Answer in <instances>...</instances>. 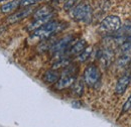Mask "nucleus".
<instances>
[{
	"mask_svg": "<svg viewBox=\"0 0 131 127\" xmlns=\"http://www.w3.org/2000/svg\"><path fill=\"white\" fill-rule=\"evenodd\" d=\"M73 40H74L73 35H66L52 45V47L50 48V51L56 56H60V59H61L68 50V48Z\"/></svg>",
	"mask_w": 131,
	"mask_h": 127,
	"instance_id": "nucleus-6",
	"label": "nucleus"
},
{
	"mask_svg": "<svg viewBox=\"0 0 131 127\" xmlns=\"http://www.w3.org/2000/svg\"><path fill=\"white\" fill-rule=\"evenodd\" d=\"M119 49H120L121 55H126V56L131 57V35L127 36L125 40L122 41V44L119 47Z\"/></svg>",
	"mask_w": 131,
	"mask_h": 127,
	"instance_id": "nucleus-15",
	"label": "nucleus"
},
{
	"mask_svg": "<svg viewBox=\"0 0 131 127\" xmlns=\"http://www.w3.org/2000/svg\"><path fill=\"white\" fill-rule=\"evenodd\" d=\"M70 14L76 21L89 23L92 19V7L88 1L83 0L70 10Z\"/></svg>",
	"mask_w": 131,
	"mask_h": 127,
	"instance_id": "nucleus-2",
	"label": "nucleus"
},
{
	"mask_svg": "<svg viewBox=\"0 0 131 127\" xmlns=\"http://www.w3.org/2000/svg\"><path fill=\"white\" fill-rule=\"evenodd\" d=\"M79 2H80V0H66L65 2H64V9H65L66 11H70Z\"/></svg>",
	"mask_w": 131,
	"mask_h": 127,
	"instance_id": "nucleus-19",
	"label": "nucleus"
},
{
	"mask_svg": "<svg viewBox=\"0 0 131 127\" xmlns=\"http://www.w3.org/2000/svg\"><path fill=\"white\" fill-rule=\"evenodd\" d=\"M122 23L120 17L117 15H109L105 17L99 25V31L114 32L121 28Z\"/></svg>",
	"mask_w": 131,
	"mask_h": 127,
	"instance_id": "nucleus-5",
	"label": "nucleus"
},
{
	"mask_svg": "<svg viewBox=\"0 0 131 127\" xmlns=\"http://www.w3.org/2000/svg\"><path fill=\"white\" fill-rule=\"evenodd\" d=\"M52 14V8L50 6H42L38 9H36L34 12H33V19L35 18H39V17H45V16H48Z\"/></svg>",
	"mask_w": 131,
	"mask_h": 127,
	"instance_id": "nucleus-14",
	"label": "nucleus"
},
{
	"mask_svg": "<svg viewBox=\"0 0 131 127\" xmlns=\"http://www.w3.org/2000/svg\"><path fill=\"white\" fill-rule=\"evenodd\" d=\"M59 1H60V2H65L66 0H59Z\"/></svg>",
	"mask_w": 131,
	"mask_h": 127,
	"instance_id": "nucleus-22",
	"label": "nucleus"
},
{
	"mask_svg": "<svg viewBox=\"0 0 131 127\" xmlns=\"http://www.w3.org/2000/svg\"><path fill=\"white\" fill-rule=\"evenodd\" d=\"M101 80V72L95 65H89L84 72V82L87 86L94 88Z\"/></svg>",
	"mask_w": 131,
	"mask_h": 127,
	"instance_id": "nucleus-4",
	"label": "nucleus"
},
{
	"mask_svg": "<svg viewBox=\"0 0 131 127\" xmlns=\"http://www.w3.org/2000/svg\"><path fill=\"white\" fill-rule=\"evenodd\" d=\"M40 0H21L20 1V7H28V6H32L36 2H38Z\"/></svg>",
	"mask_w": 131,
	"mask_h": 127,
	"instance_id": "nucleus-20",
	"label": "nucleus"
},
{
	"mask_svg": "<svg viewBox=\"0 0 131 127\" xmlns=\"http://www.w3.org/2000/svg\"><path fill=\"white\" fill-rule=\"evenodd\" d=\"M20 1L21 0H13V1H10V2L3 4L0 7V11L2 13H9V12L15 10L20 6Z\"/></svg>",
	"mask_w": 131,
	"mask_h": 127,
	"instance_id": "nucleus-13",
	"label": "nucleus"
},
{
	"mask_svg": "<svg viewBox=\"0 0 131 127\" xmlns=\"http://www.w3.org/2000/svg\"><path fill=\"white\" fill-rule=\"evenodd\" d=\"M71 87H72L73 93L76 96L81 97L83 95V93H84V82H83L82 80H79V81L76 80Z\"/></svg>",
	"mask_w": 131,
	"mask_h": 127,
	"instance_id": "nucleus-16",
	"label": "nucleus"
},
{
	"mask_svg": "<svg viewBox=\"0 0 131 127\" xmlns=\"http://www.w3.org/2000/svg\"><path fill=\"white\" fill-rule=\"evenodd\" d=\"M70 64H71V60H70L69 58H67V57H62L61 59H59L56 63L53 64L52 70H58V69H60V68H66V67H68Z\"/></svg>",
	"mask_w": 131,
	"mask_h": 127,
	"instance_id": "nucleus-17",
	"label": "nucleus"
},
{
	"mask_svg": "<svg viewBox=\"0 0 131 127\" xmlns=\"http://www.w3.org/2000/svg\"><path fill=\"white\" fill-rule=\"evenodd\" d=\"M62 24H63L62 22H59L56 20H50L45 25H42L41 27H39L36 30L31 32L29 39L33 40V41H42L45 39H48L56 32L61 31L63 29Z\"/></svg>",
	"mask_w": 131,
	"mask_h": 127,
	"instance_id": "nucleus-1",
	"label": "nucleus"
},
{
	"mask_svg": "<svg viewBox=\"0 0 131 127\" xmlns=\"http://www.w3.org/2000/svg\"><path fill=\"white\" fill-rule=\"evenodd\" d=\"M131 83V75L130 74H125L123 75L120 79L117 81L116 87H115V93L117 95H122L125 93L127 87Z\"/></svg>",
	"mask_w": 131,
	"mask_h": 127,
	"instance_id": "nucleus-8",
	"label": "nucleus"
},
{
	"mask_svg": "<svg viewBox=\"0 0 131 127\" xmlns=\"http://www.w3.org/2000/svg\"><path fill=\"white\" fill-rule=\"evenodd\" d=\"M60 79V74L57 72V70H49L45 73L42 80L46 84H56L58 80Z\"/></svg>",
	"mask_w": 131,
	"mask_h": 127,
	"instance_id": "nucleus-12",
	"label": "nucleus"
},
{
	"mask_svg": "<svg viewBox=\"0 0 131 127\" xmlns=\"http://www.w3.org/2000/svg\"><path fill=\"white\" fill-rule=\"evenodd\" d=\"M114 57V54H113V50L111 48H106L104 49H102L99 54V62L101 64V66L103 68H108L110 66V64L112 62V59Z\"/></svg>",
	"mask_w": 131,
	"mask_h": 127,
	"instance_id": "nucleus-9",
	"label": "nucleus"
},
{
	"mask_svg": "<svg viewBox=\"0 0 131 127\" xmlns=\"http://www.w3.org/2000/svg\"><path fill=\"white\" fill-rule=\"evenodd\" d=\"M52 15H53V14H50V15L45 16V17H39V18L33 19L32 22H30V24L26 27V30L28 32H32V31H34V30H36L37 28L41 27L42 25H45L46 23H48L49 21H50Z\"/></svg>",
	"mask_w": 131,
	"mask_h": 127,
	"instance_id": "nucleus-10",
	"label": "nucleus"
},
{
	"mask_svg": "<svg viewBox=\"0 0 131 127\" xmlns=\"http://www.w3.org/2000/svg\"><path fill=\"white\" fill-rule=\"evenodd\" d=\"M131 109V95L129 96V98L127 99V101L124 103L123 105V108H122V114L128 112Z\"/></svg>",
	"mask_w": 131,
	"mask_h": 127,
	"instance_id": "nucleus-21",
	"label": "nucleus"
},
{
	"mask_svg": "<svg viewBox=\"0 0 131 127\" xmlns=\"http://www.w3.org/2000/svg\"><path fill=\"white\" fill-rule=\"evenodd\" d=\"M87 47H88L87 41H86L85 39H80V40H78L77 43H75V44L71 47V48H70L69 51H68V54H69V56H78V55H80Z\"/></svg>",
	"mask_w": 131,
	"mask_h": 127,
	"instance_id": "nucleus-11",
	"label": "nucleus"
},
{
	"mask_svg": "<svg viewBox=\"0 0 131 127\" xmlns=\"http://www.w3.org/2000/svg\"><path fill=\"white\" fill-rule=\"evenodd\" d=\"M77 73H78V67L76 65L70 64L68 67H66V70L60 76V79L58 80V82L54 85L56 89L63 90L71 87L77 79Z\"/></svg>",
	"mask_w": 131,
	"mask_h": 127,
	"instance_id": "nucleus-3",
	"label": "nucleus"
},
{
	"mask_svg": "<svg viewBox=\"0 0 131 127\" xmlns=\"http://www.w3.org/2000/svg\"><path fill=\"white\" fill-rule=\"evenodd\" d=\"M1 1H5V0H0V2H1Z\"/></svg>",
	"mask_w": 131,
	"mask_h": 127,
	"instance_id": "nucleus-23",
	"label": "nucleus"
},
{
	"mask_svg": "<svg viewBox=\"0 0 131 127\" xmlns=\"http://www.w3.org/2000/svg\"><path fill=\"white\" fill-rule=\"evenodd\" d=\"M129 66H130V67H131V62H130V64H129Z\"/></svg>",
	"mask_w": 131,
	"mask_h": 127,
	"instance_id": "nucleus-24",
	"label": "nucleus"
},
{
	"mask_svg": "<svg viewBox=\"0 0 131 127\" xmlns=\"http://www.w3.org/2000/svg\"><path fill=\"white\" fill-rule=\"evenodd\" d=\"M92 50H93V49H92V47H87L80 55H78V61L81 62V63L86 62V61L90 58V56H91V54H92Z\"/></svg>",
	"mask_w": 131,
	"mask_h": 127,
	"instance_id": "nucleus-18",
	"label": "nucleus"
},
{
	"mask_svg": "<svg viewBox=\"0 0 131 127\" xmlns=\"http://www.w3.org/2000/svg\"><path fill=\"white\" fill-rule=\"evenodd\" d=\"M34 11H35V9L33 8L32 6L25 7L24 9H21V10L17 11L15 13L11 14L10 16H8L7 19H6V22L9 23V24H10V23H11V24H12V23H16L18 21H20V20L26 18L27 16H29L30 14H32Z\"/></svg>",
	"mask_w": 131,
	"mask_h": 127,
	"instance_id": "nucleus-7",
	"label": "nucleus"
}]
</instances>
